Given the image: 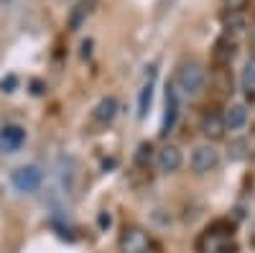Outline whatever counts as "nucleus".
Segmentation results:
<instances>
[{"mask_svg":"<svg viewBox=\"0 0 255 253\" xmlns=\"http://www.w3.org/2000/svg\"><path fill=\"white\" fill-rule=\"evenodd\" d=\"M174 84H176V90L181 95H189V97H194L204 90V84H207V69L202 61L197 59H184L181 64L176 67V77H174Z\"/></svg>","mask_w":255,"mask_h":253,"instance_id":"obj_1","label":"nucleus"},{"mask_svg":"<svg viewBox=\"0 0 255 253\" xmlns=\"http://www.w3.org/2000/svg\"><path fill=\"white\" fill-rule=\"evenodd\" d=\"M118 246H120V253H163L161 243L138 225H123Z\"/></svg>","mask_w":255,"mask_h":253,"instance_id":"obj_2","label":"nucleus"},{"mask_svg":"<svg viewBox=\"0 0 255 253\" xmlns=\"http://www.w3.org/2000/svg\"><path fill=\"white\" fill-rule=\"evenodd\" d=\"M232 238V225H227L225 220L209 225L197 241V251L199 253H227V243Z\"/></svg>","mask_w":255,"mask_h":253,"instance_id":"obj_3","label":"nucleus"},{"mask_svg":"<svg viewBox=\"0 0 255 253\" xmlns=\"http://www.w3.org/2000/svg\"><path fill=\"white\" fill-rule=\"evenodd\" d=\"M181 108V92L176 90L174 82L166 84V100H163V120H161V133L168 136L176 128V120H179V110Z\"/></svg>","mask_w":255,"mask_h":253,"instance_id":"obj_4","label":"nucleus"},{"mask_svg":"<svg viewBox=\"0 0 255 253\" xmlns=\"http://www.w3.org/2000/svg\"><path fill=\"white\" fill-rule=\"evenodd\" d=\"M10 182H13V187L18 189V192L31 195V192H36V189L41 187V182H44V174H41V169H38V166L28 164V166H18V169H13Z\"/></svg>","mask_w":255,"mask_h":253,"instance_id":"obj_5","label":"nucleus"},{"mask_svg":"<svg viewBox=\"0 0 255 253\" xmlns=\"http://www.w3.org/2000/svg\"><path fill=\"white\" fill-rule=\"evenodd\" d=\"M189 164H191V172H197V174H209V172H215V169L220 166V151H217L212 143L197 146V149L191 151Z\"/></svg>","mask_w":255,"mask_h":253,"instance_id":"obj_6","label":"nucleus"},{"mask_svg":"<svg viewBox=\"0 0 255 253\" xmlns=\"http://www.w3.org/2000/svg\"><path fill=\"white\" fill-rule=\"evenodd\" d=\"M235 41H232V36H220L215 41V49H212V67L215 69H230L232 59H235Z\"/></svg>","mask_w":255,"mask_h":253,"instance_id":"obj_7","label":"nucleus"},{"mask_svg":"<svg viewBox=\"0 0 255 253\" xmlns=\"http://www.w3.org/2000/svg\"><path fill=\"white\" fill-rule=\"evenodd\" d=\"M26 143V128L18 123H5L0 128V149L5 154H15L20 151V146Z\"/></svg>","mask_w":255,"mask_h":253,"instance_id":"obj_8","label":"nucleus"},{"mask_svg":"<svg viewBox=\"0 0 255 253\" xmlns=\"http://www.w3.org/2000/svg\"><path fill=\"white\" fill-rule=\"evenodd\" d=\"M156 77H158V67L151 64L145 72V79L140 84V92H138V118L143 120L151 110V102H153V87H156Z\"/></svg>","mask_w":255,"mask_h":253,"instance_id":"obj_9","label":"nucleus"},{"mask_svg":"<svg viewBox=\"0 0 255 253\" xmlns=\"http://www.w3.org/2000/svg\"><path fill=\"white\" fill-rule=\"evenodd\" d=\"M202 133L209 141H222L225 133H227L225 113H220V110H204V115H202Z\"/></svg>","mask_w":255,"mask_h":253,"instance_id":"obj_10","label":"nucleus"},{"mask_svg":"<svg viewBox=\"0 0 255 253\" xmlns=\"http://www.w3.org/2000/svg\"><path fill=\"white\" fill-rule=\"evenodd\" d=\"M156 164H158V172H163V174H174V172H179L181 169V164H184V156H181V149L179 146H163V149L156 154Z\"/></svg>","mask_w":255,"mask_h":253,"instance_id":"obj_11","label":"nucleus"},{"mask_svg":"<svg viewBox=\"0 0 255 253\" xmlns=\"http://www.w3.org/2000/svg\"><path fill=\"white\" fill-rule=\"evenodd\" d=\"M118 110H120V102H118V97H102L97 105H95V110H92V118L100 123V125H110L113 120H115V115H118Z\"/></svg>","mask_w":255,"mask_h":253,"instance_id":"obj_12","label":"nucleus"},{"mask_svg":"<svg viewBox=\"0 0 255 253\" xmlns=\"http://www.w3.org/2000/svg\"><path fill=\"white\" fill-rule=\"evenodd\" d=\"M248 28V15L245 10H222V31L225 36H235Z\"/></svg>","mask_w":255,"mask_h":253,"instance_id":"obj_13","label":"nucleus"},{"mask_svg":"<svg viewBox=\"0 0 255 253\" xmlns=\"http://www.w3.org/2000/svg\"><path fill=\"white\" fill-rule=\"evenodd\" d=\"M245 123H248V108H245V105H230L227 113H225L227 131H240Z\"/></svg>","mask_w":255,"mask_h":253,"instance_id":"obj_14","label":"nucleus"},{"mask_svg":"<svg viewBox=\"0 0 255 253\" xmlns=\"http://www.w3.org/2000/svg\"><path fill=\"white\" fill-rule=\"evenodd\" d=\"M215 90L220 97H227L232 92V74L230 69H215Z\"/></svg>","mask_w":255,"mask_h":253,"instance_id":"obj_15","label":"nucleus"},{"mask_svg":"<svg viewBox=\"0 0 255 253\" xmlns=\"http://www.w3.org/2000/svg\"><path fill=\"white\" fill-rule=\"evenodd\" d=\"M92 5H95V0H82V3L74 8V13H72V18H69V26H72V31H77V28L82 26V20L92 13Z\"/></svg>","mask_w":255,"mask_h":253,"instance_id":"obj_16","label":"nucleus"},{"mask_svg":"<svg viewBox=\"0 0 255 253\" xmlns=\"http://www.w3.org/2000/svg\"><path fill=\"white\" fill-rule=\"evenodd\" d=\"M243 90L248 95H255V56L248 59V64L243 69Z\"/></svg>","mask_w":255,"mask_h":253,"instance_id":"obj_17","label":"nucleus"},{"mask_svg":"<svg viewBox=\"0 0 255 253\" xmlns=\"http://www.w3.org/2000/svg\"><path fill=\"white\" fill-rule=\"evenodd\" d=\"M151 146H148V143H143L140 146V149H138V156H135V161L140 164V166H145V164H151Z\"/></svg>","mask_w":255,"mask_h":253,"instance_id":"obj_18","label":"nucleus"},{"mask_svg":"<svg viewBox=\"0 0 255 253\" xmlns=\"http://www.w3.org/2000/svg\"><path fill=\"white\" fill-rule=\"evenodd\" d=\"M250 0H222V10H245Z\"/></svg>","mask_w":255,"mask_h":253,"instance_id":"obj_19","label":"nucleus"},{"mask_svg":"<svg viewBox=\"0 0 255 253\" xmlns=\"http://www.w3.org/2000/svg\"><path fill=\"white\" fill-rule=\"evenodd\" d=\"M15 84H18L15 74H8L3 82H0V87H3V92H13V90H15Z\"/></svg>","mask_w":255,"mask_h":253,"instance_id":"obj_20","label":"nucleus"}]
</instances>
